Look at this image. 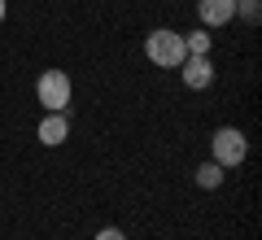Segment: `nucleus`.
<instances>
[{
	"label": "nucleus",
	"mask_w": 262,
	"mask_h": 240,
	"mask_svg": "<svg viewBox=\"0 0 262 240\" xmlns=\"http://www.w3.org/2000/svg\"><path fill=\"white\" fill-rule=\"evenodd\" d=\"M144 57H149L153 66H162V70H179V61L188 57L184 31H170V27L149 31V35H144Z\"/></svg>",
	"instance_id": "1"
},
{
	"label": "nucleus",
	"mask_w": 262,
	"mask_h": 240,
	"mask_svg": "<svg viewBox=\"0 0 262 240\" xmlns=\"http://www.w3.org/2000/svg\"><path fill=\"white\" fill-rule=\"evenodd\" d=\"M210 162H219V166L223 170H236L245 162V157H249V136H245L241 127H219L214 136H210Z\"/></svg>",
	"instance_id": "2"
},
{
	"label": "nucleus",
	"mask_w": 262,
	"mask_h": 240,
	"mask_svg": "<svg viewBox=\"0 0 262 240\" xmlns=\"http://www.w3.org/2000/svg\"><path fill=\"white\" fill-rule=\"evenodd\" d=\"M35 96L48 114H66L70 110V96H75V83H70V74L66 70H44L35 79Z\"/></svg>",
	"instance_id": "3"
},
{
	"label": "nucleus",
	"mask_w": 262,
	"mask_h": 240,
	"mask_svg": "<svg viewBox=\"0 0 262 240\" xmlns=\"http://www.w3.org/2000/svg\"><path fill=\"white\" fill-rule=\"evenodd\" d=\"M179 74H184V88H192V92L214 88V61L210 57H184L179 61Z\"/></svg>",
	"instance_id": "4"
},
{
	"label": "nucleus",
	"mask_w": 262,
	"mask_h": 240,
	"mask_svg": "<svg viewBox=\"0 0 262 240\" xmlns=\"http://www.w3.org/2000/svg\"><path fill=\"white\" fill-rule=\"evenodd\" d=\"M196 18L201 27H227L236 18V0H196Z\"/></svg>",
	"instance_id": "5"
},
{
	"label": "nucleus",
	"mask_w": 262,
	"mask_h": 240,
	"mask_svg": "<svg viewBox=\"0 0 262 240\" xmlns=\"http://www.w3.org/2000/svg\"><path fill=\"white\" fill-rule=\"evenodd\" d=\"M39 144H48V148H57V144H66V136H70V118L66 114H44V122H39Z\"/></svg>",
	"instance_id": "6"
},
{
	"label": "nucleus",
	"mask_w": 262,
	"mask_h": 240,
	"mask_svg": "<svg viewBox=\"0 0 262 240\" xmlns=\"http://www.w3.org/2000/svg\"><path fill=\"white\" fill-rule=\"evenodd\" d=\"M210 44H214V35H206L201 27H196V31H184V48H188V57H210Z\"/></svg>",
	"instance_id": "7"
},
{
	"label": "nucleus",
	"mask_w": 262,
	"mask_h": 240,
	"mask_svg": "<svg viewBox=\"0 0 262 240\" xmlns=\"http://www.w3.org/2000/svg\"><path fill=\"white\" fill-rule=\"evenodd\" d=\"M219 184H223V166H219V162H201V166H196V188L214 192Z\"/></svg>",
	"instance_id": "8"
},
{
	"label": "nucleus",
	"mask_w": 262,
	"mask_h": 240,
	"mask_svg": "<svg viewBox=\"0 0 262 240\" xmlns=\"http://www.w3.org/2000/svg\"><path fill=\"white\" fill-rule=\"evenodd\" d=\"M236 18H245L249 27H258V18H262V0H236Z\"/></svg>",
	"instance_id": "9"
},
{
	"label": "nucleus",
	"mask_w": 262,
	"mask_h": 240,
	"mask_svg": "<svg viewBox=\"0 0 262 240\" xmlns=\"http://www.w3.org/2000/svg\"><path fill=\"white\" fill-rule=\"evenodd\" d=\"M96 240H127V231H122V227H101Z\"/></svg>",
	"instance_id": "10"
},
{
	"label": "nucleus",
	"mask_w": 262,
	"mask_h": 240,
	"mask_svg": "<svg viewBox=\"0 0 262 240\" xmlns=\"http://www.w3.org/2000/svg\"><path fill=\"white\" fill-rule=\"evenodd\" d=\"M5 13H9V0H0V22H5Z\"/></svg>",
	"instance_id": "11"
}]
</instances>
